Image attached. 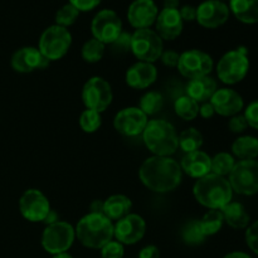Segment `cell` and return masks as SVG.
<instances>
[{"label":"cell","mask_w":258,"mask_h":258,"mask_svg":"<svg viewBox=\"0 0 258 258\" xmlns=\"http://www.w3.org/2000/svg\"><path fill=\"white\" fill-rule=\"evenodd\" d=\"M139 176L144 185L155 193H168L181 183L180 164L170 156H151L140 166Z\"/></svg>","instance_id":"6da1fadb"},{"label":"cell","mask_w":258,"mask_h":258,"mask_svg":"<svg viewBox=\"0 0 258 258\" xmlns=\"http://www.w3.org/2000/svg\"><path fill=\"white\" fill-rule=\"evenodd\" d=\"M193 194L199 204L209 209H223L233 198V190L228 179L217 174L199 178L193 186Z\"/></svg>","instance_id":"7a4b0ae2"},{"label":"cell","mask_w":258,"mask_h":258,"mask_svg":"<svg viewBox=\"0 0 258 258\" xmlns=\"http://www.w3.org/2000/svg\"><path fill=\"white\" fill-rule=\"evenodd\" d=\"M76 238L87 248L101 249L113 238V223L103 213H88L78 221Z\"/></svg>","instance_id":"3957f363"},{"label":"cell","mask_w":258,"mask_h":258,"mask_svg":"<svg viewBox=\"0 0 258 258\" xmlns=\"http://www.w3.org/2000/svg\"><path fill=\"white\" fill-rule=\"evenodd\" d=\"M141 135L146 148L155 156H170L179 148L175 127L165 120H150Z\"/></svg>","instance_id":"277c9868"},{"label":"cell","mask_w":258,"mask_h":258,"mask_svg":"<svg viewBox=\"0 0 258 258\" xmlns=\"http://www.w3.org/2000/svg\"><path fill=\"white\" fill-rule=\"evenodd\" d=\"M248 70V50L246 47H238L222 55L217 64V76L226 85H237L246 78Z\"/></svg>","instance_id":"5b68a950"},{"label":"cell","mask_w":258,"mask_h":258,"mask_svg":"<svg viewBox=\"0 0 258 258\" xmlns=\"http://www.w3.org/2000/svg\"><path fill=\"white\" fill-rule=\"evenodd\" d=\"M131 52L140 62L154 63L164 52L163 39L150 28L136 29L131 34Z\"/></svg>","instance_id":"8992f818"},{"label":"cell","mask_w":258,"mask_h":258,"mask_svg":"<svg viewBox=\"0 0 258 258\" xmlns=\"http://www.w3.org/2000/svg\"><path fill=\"white\" fill-rule=\"evenodd\" d=\"M71 44H72V35L70 30L54 24L48 27L42 33L38 49L50 62L64 57L70 50Z\"/></svg>","instance_id":"52a82bcc"},{"label":"cell","mask_w":258,"mask_h":258,"mask_svg":"<svg viewBox=\"0 0 258 258\" xmlns=\"http://www.w3.org/2000/svg\"><path fill=\"white\" fill-rule=\"evenodd\" d=\"M76 238V232L72 224L58 221L45 227L42 234V246L45 252L58 254L67 252L72 247Z\"/></svg>","instance_id":"ba28073f"},{"label":"cell","mask_w":258,"mask_h":258,"mask_svg":"<svg viewBox=\"0 0 258 258\" xmlns=\"http://www.w3.org/2000/svg\"><path fill=\"white\" fill-rule=\"evenodd\" d=\"M232 190L241 196H254L258 193V161L239 160L232 169L228 179Z\"/></svg>","instance_id":"9c48e42d"},{"label":"cell","mask_w":258,"mask_h":258,"mask_svg":"<svg viewBox=\"0 0 258 258\" xmlns=\"http://www.w3.org/2000/svg\"><path fill=\"white\" fill-rule=\"evenodd\" d=\"M113 100L111 85L102 77H91L82 88V101L88 110L103 112Z\"/></svg>","instance_id":"30bf717a"},{"label":"cell","mask_w":258,"mask_h":258,"mask_svg":"<svg viewBox=\"0 0 258 258\" xmlns=\"http://www.w3.org/2000/svg\"><path fill=\"white\" fill-rule=\"evenodd\" d=\"M213 67V58L201 49H189L183 52L179 55V62L176 66L179 73L189 80L209 76Z\"/></svg>","instance_id":"8fae6325"},{"label":"cell","mask_w":258,"mask_h":258,"mask_svg":"<svg viewBox=\"0 0 258 258\" xmlns=\"http://www.w3.org/2000/svg\"><path fill=\"white\" fill-rule=\"evenodd\" d=\"M91 32L95 39L103 44H111L122 33V22L117 13L103 9L95 15L91 23Z\"/></svg>","instance_id":"7c38bea8"},{"label":"cell","mask_w":258,"mask_h":258,"mask_svg":"<svg viewBox=\"0 0 258 258\" xmlns=\"http://www.w3.org/2000/svg\"><path fill=\"white\" fill-rule=\"evenodd\" d=\"M19 211L23 218L37 223L44 221L50 211V204L42 191L38 189H28L19 199Z\"/></svg>","instance_id":"4fadbf2b"},{"label":"cell","mask_w":258,"mask_h":258,"mask_svg":"<svg viewBox=\"0 0 258 258\" xmlns=\"http://www.w3.org/2000/svg\"><path fill=\"white\" fill-rule=\"evenodd\" d=\"M148 122V116L140 108L126 107L116 113L113 118V127L121 135L134 138L144 133Z\"/></svg>","instance_id":"5bb4252c"},{"label":"cell","mask_w":258,"mask_h":258,"mask_svg":"<svg viewBox=\"0 0 258 258\" xmlns=\"http://www.w3.org/2000/svg\"><path fill=\"white\" fill-rule=\"evenodd\" d=\"M146 232V222L135 213L127 214L113 224V237L122 244H135L144 238Z\"/></svg>","instance_id":"9a60e30c"},{"label":"cell","mask_w":258,"mask_h":258,"mask_svg":"<svg viewBox=\"0 0 258 258\" xmlns=\"http://www.w3.org/2000/svg\"><path fill=\"white\" fill-rule=\"evenodd\" d=\"M229 7L221 0H206L197 8V22L207 29H216L229 19Z\"/></svg>","instance_id":"2e32d148"},{"label":"cell","mask_w":258,"mask_h":258,"mask_svg":"<svg viewBox=\"0 0 258 258\" xmlns=\"http://www.w3.org/2000/svg\"><path fill=\"white\" fill-rule=\"evenodd\" d=\"M12 68L18 73L42 71L49 66V60L35 47H23L15 50L10 59Z\"/></svg>","instance_id":"e0dca14e"},{"label":"cell","mask_w":258,"mask_h":258,"mask_svg":"<svg viewBox=\"0 0 258 258\" xmlns=\"http://www.w3.org/2000/svg\"><path fill=\"white\" fill-rule=\"evenodd\" d=\"M209 102L213 106L214 111L218 115L224 117H232L234 115H238L243 110V98L232 88H219L214 92Z\"/></svg>","instance_id":"ac0fdd59"},{"label":"cell","mask_w":258,"mask_h":258,"mask_svg":"<svg viewBox=\"0 0 258 258\" xmlns=\"http://www.w3.org/2000/svg\"><path fill=\"white\" fill-rule=\"evenodd\" d=\"M158 14L154 0H134L127 9V20L135 29H146L155 24Z\"/></svg>","instance_id":"d6986e66"},{"label":"cell","mask_w":258,"mask_h":258,"mask_svg":"<svg viewBox=\"0 0 258 258\" xmlns=\"http://www.w3.org/2000/svg\"><path fill=\"white\" fill-rule=\"evenodd\" d=\"M184 22L179 9H165L158 14L155 20V32L164 40H174L181 34Z\"/></svg>","instance_id":"ffe728a7"},{"label":"cell","mask_w":258,"mask_h":258,"mask_svg":"<svg viewBox=\"0 0 258 258\" xmlns=\"http://www.w3.org/2000/svg\"><path fill=\"white\" fill-rule=\"evenodd\" d=\"M158 78V70L154 63L136 62L126 71V83L135 90H145L150 87Z\"/></svg>","instance_id":"44dd1931"},{"label":"cell","mask_w":258,"mask_h":258,"mask_svg":"<svg viewBox=\"0 0 258 258\" xmlns=\"http://www.w3.org/2000/svg\"><path fill=\"white\" fill-rule=\"evenodd\" d=\"M211 156L202 150L188 153L181 159V171L191 178H203L211 173Z\"/></svg>","instance_id":"7402d4cb"},{"label":"cell","mask_w":258,"mask_h":258,"mask_svg":"<svg viewBox=\"0 0 258 258\" xmlns=\"http://www.w3.org/2000/svg\"><path fill=\"white\" fill-rule=\"evenodd\" d=\"M217 90V81L211 76H203L189 80L188 85L185 86V95L198 103H203L211 100Z\"/></svg>","instance_id":"603a6c76"},{"label":"cell","mask_w":258,"mask_h":258,"mask_svg":"<svg viewBox=\"0 0 258 258\" xmlns=\"http://www.w3.org/2000/svg\"><path fill=\"white\" fill-rule=\"evenodd\" d=\"M133 208V202L123 194H113L103 202V214L111 221H118L127 214Z\"/></svg>","instance_id":"cb8c5ba5"},{"label":"cell","mask_w":258,"mask_h":258,"mask_svg":"<svg viewBox=\"0 0 258 258\" xmlns=\"http://www.w3.org/2000/svg\"><path fill=\"white\" fill-rule=\"evenodd\" d=\"M221 211L223 214L224 222L232 228L244 229L248 227L251 218H249L248 212L246 211L243 204L239 202H231Z\"/></svg>","instance_id":"d4e9b609"},{"label":"cell","mask_w":258,"mask_h":258,"mask_svg":"<svg viewBox=\"0 0 258 258\" xmlns=\"http://www.w3.org/2000/svg\"><path fill=\"white\" fill-rule=\"evenodd\" d=\"M229 10L244 24L258 23V0H229Z\"/></svg>","instance_id":"484cf974"},{"label":"cell","mask_w":258,"mask_h":258,"mask_svg":"<svg viewBox=\"0 0 258 258\" xmlns=\"http://www.w3.org/2000/svg\"><path fill=\"white\" fill-rule=\"evenodd\" d=\"M232 153L239 160H256L258 158V139L251 135L239 136L232 144Z\"/></svg>","instance_id":"4316f807"},{"label":"cell","mask_w":258,"mask_h":258,"mask_svg":"<svg viewBox=\"0 0 258 258\" xmlns=\"http://www.w3.org/2000/svg\"><path fill=\"white\" fill-rule=\"evenodd\" d=\"M203 134L196 127H189L181 131L180 135H178V143L181 150L185 154L193 153L199 150L203 145Z\"/></svg>","instance_id":"83f0119b"},{"label":"cell","mask_w":258,"mask_h":258,"mask_svg":"<svg viewBox=\"0 0 258 258\" xmlns=\"http://www.w3.org/2000/svg\"><path fill=\"white\" fill-rule=\"evenodd\" d=\"M175 113L184 121H191L199 115V105L197 101L186 95H181L176 97L174 102Z\"/></svg>","instance_id":"f1b7e54d"},{"label":"cell","mask_w":258,"mask_h":258,"mask_svg":"<svg viewBox=\"0 0 258 258\" xmlns=\"http://www.w3.org/2000/svg\"><path fill=\"white\" fill-rule=\"evenodd\" d=\"M181 238H183L184 243L189 244V246H198L206 241L207 237L202 229L199 219H191V221L186 222L185 226L181 229Z\"/></svg>","instance_id":"f546056e"},{"label":"cell","mask_w":258,"mask_h":258,"mask_svg":"<svg viewBox=\"0 0 258 258\" xmlns=\"http://www.w3.org/2000/svg\"><path fill=\"white\" fill-rule=\"evenodd\" d=\"M199 222H201V226L204 234H206V237H208L214 236V234H217L221 231L222 226L224 223V218L223 214H222V211L211 209V211H208L204 214L203 218L199 219Z\"/></svg>","instance_id":"4dcf8cb0"},{"label":"cell","mask_w":258,"mask_h":258,"mask_svg":"<svg viewBox=\"0 0 258 258\" xmlns=\"http://www.w3.org/2000/svg\"><path fill=\"white\" fill-rule=\"evenodd\" d=\"M164 106V97L158 91H149L140 98L139 108L146 116H153L160 112Z\"/></svg>","instance_id":"1f68e13d"},{"label":"cell","mask_w":258,"mask_h":258,"mask_svg":"<svg viewBox=\"0 0 258 258\" xmlns=\"http://www.w3.org/2000/svg\"><path fill=\"white\" fill-rule=\"evenodd\" d=\"M234 165H236V160L232 154L218 153L211 160V173L226 178V175L231 174Z\"/></svg>","instance_id":"d6a6232c"},{"label":"cell","mask_w":258,"mask_h":258,"mask_svg":"<svg viewBox=\"0 0 258 258\" xmlns=\"http://www.w3.org/2000/svg\"><path fill=\"white\" fill-rule=\"evenodd\" d=\"M105 47L106 44H103L100 40L95 39H88L87 42L83 44L82 47V58L85 62L87 63H97L105 55Z\"/></svg>","instance_id":"836d02e7"},{"label":"cell","mask_w":258,"mask_h":258,"mask_svg":"<svg viewBox=\"0 0 258 258\" xmlns=\"http://www.w3.org/2000/svg\"><path fill=\"white\" fill-rule=\"evenodd\" d=\"M102 125V117L101 113L97 111L88 110L86 108L80 116V126L85 133L92 134L96 133Z\"/></svg>","instance_id":"e575fe53"},{"label":"cell","mask_w":258,"mask_h":258,"mask_svg":"<svg viewBox=\"0 0 258 258\" xmlns=\"http://www.w3.org/2000/svg\"><path fill=\"white\" fill-rule=\"evenodd\" d=\"M78 17H80V10L76 9L72 4H66L55 13V24L68 28L75 24Z\"/></svg>","instance_id":"d590c367"},{"label":"cell","mask_w":258,"mask_h":258,"mask_svg":"<svg viewBox=\"0 0 258 258\" xmlns=\"http://www.w3.org/2000/svg\"><path fill=\"white\" fill-rule=\"evenodd\" d=\"M112 52L116 54H125L131 50V34L127 32H122L112 43Z\"/></svg>","instance_id":"8d00e7d4"},{"label":"cell","mask_w":258,"mask_h":258,"mask_svg":"<svg viewBox=\"0 0 258 258\" xmlns=\"http://www.w3.org/2000/svg\"><path fill=\"white\" fill-rule=\"evenodd\" d=\"M125 248L123 244L118 241H110L101 248V257L102 258H123Z\"/></svg>","instance_id":"74e56055"},{"label":"cell","mask_w":258,"mask_h":258,"mask_svg":"<svg viewBox=\"0 0 258 258\" xmlns=\"http://www.w3.org/2000/svg\"><path fill=\"white\" fill-rule=\"evenodd\" d=\"M246 243L248 248L258 256V221L247 227Z\"/></svg>","instance_id":"f35d334b"},{"label":"cell","mask_w":258,"mask_h":258,"mask_svg":"<svg viewBox=\"0 0 258 258\" xmlns=\"http://www.w3.org/2000/svg\"><path fill=\"white\" fill-rule=\"evenodd\" d=\"M244 117L249 127L258 130V100L252 101L244 110Z\"/></svg>","instance_id":"ab89813d"},{"label":"cell","mask_w":258,"mask_h":258,"mask_svg":"<svg viewBox=\"0 0 258 258\" xmlns=\"http://www.w3.org/2000/svg\"><path fill=\"white\" fill-rule=\"evenodd\" d=\"M248 127V123H247L246 117L244 115H234L229 118L228 121V128L231 130V133L233 134H241L243 131H246V128Z\"/></svg>","instance_id":"60d3db41"},{"label":"cell","mask_w":258,"mask_h":258,"mask_svg":"<svg viewBox=\"0 0 258 258\" xmlns=\"http://www.w3.org/2000/svg\"><path fill=\"white\" fill-rule=\"evenodd\" d=\"M101 2L102 0H70V4H72L80 12H90L98 7Z\"/></svg>","instance_id":"b9f144b4"},{"label":"cell","mask_w":258,"mask_h":258,"mask_svg":"<svg viewBox=\"0 0 258 258\" xmlns=\"http://www.w3.org/2000/svg\"><path fill=\"white\" fill-rule=\"evenodd\" d=\"M179 53L175 52V50H164L163 54H161L160 59L161 62H163L164 66H166V67H176L178 66V62H179Z\"/></svg>","instance_id":"7bdbcfd3"},{"label":"cell","mask_w":258,"mask_h":258,"mask_svg":"<svg viewBox=\"0 0 258 258\" xmlns=\"http://www.w3.org/2000/svg\"><path fill=\"white\" fill-rule=\"evenodd\" d=\"M179 14H180L183 22H193L197 19V8H194L193 5H183V7L179 9Z\"/></svg>","instance_id":"ee69618b"},{"label":"cell","mask_w":258,"mask_h":258,"mask_svg":"<svg viewBox=\"0 0 258 258\" xmlns=\"http://www.w3.org/2000/svg\"><path fill=\"white\" fill-rule=\"evenodd\" d=\"M138 258H160V251L154 244H149L139 252Z\"/></svg>","instance_id":"f6af8a7d"},{"label":"cell","mask_w":258,"mask_h":258,"mask_svg":"<svg viewBox=\"0 0 258 258\" xmlns=\"http://www.w3.org/2000/svg\"><path fill=\"white\" fill-rule=\"evenodd\" d=\"M199 113H201V116L203 118H211L213 117L216 111H214L212 103L209 102V101H207V102H203L199 106Z\"/></svg>","instance_id":"bcb514c9"},{"label":"cell","mask_w":258,"mask_h":258,"mask_svg":"<svg viewBox=\"0 0 258 258\" xmlns=\"http://www.w3.org/2000/svg\"><path fill=\"white\" fill-rule=\"evenodd\" d=\"M58 221H59V217H58V214L55 213V212L53 211V209H50L49 213H48V216L45 217V219L43 222H44V223L47 224V226H49V224L55 223V222H58Z\"/></svg>","instance_id":"7dc6e473"},{"label":"cell","mask_w":258,"mask_h":258,"mask_svg":"<svg viewBox=\"0 0 258 258\" xmlns=\"http://www.w3.org/2000/svg\"><path fill=\"white\" fill-rule=\"evenodd\" d=\"M90 213H103V202L93 201L91 204Z\"/></svg>","instance_id":"c3c4849f"},{"label":"cell","mask_w":258,"mask_h":258,"mask_svg":"<svg viewBox=\"0 0 258 258\" xmlns=\"http://www.w3.org/2000/svg\"><path fill=\"white\" fill-rule=\"evenodd\" d=\"M223 258H252L249 254H247L246 252H241V251H234L231 252V253L226 254Z\"/></svg>","instance_id":"681fc988"},{"label":"cell","mask_w":258,"mask_h":258,"mask_svg":"<svg viewBox=\"0 0 258 258\" xmlns=\"http://www.w3.org/2000/svg\"><path fill=\"white\" fill-rule=\"evenodd\" d=\"M180 2L179 0H164V8L165 9H178Z\"/></svg>","instance_id":"f907efd6"},{"label":"cell","mask_w":258,"mask_h":258,"mask_svg":"<svg viewBox=\"0 0 258 258\" xmlns=\"http://www.w3.org/2000/svg\"><path fill=\"white\" fill-rule=\"evenodd\" d=\"M53 258H73L71 256L70 253H67V252H63V253H58V254H54V257Z\"/></svg>","instance_id":"816d5d0a"},{"label":"cell","mask_w":258,"mask_h":258,"mask_svg":"<svg viewBox=\"0 0 258 258\" xmlns=\"http://www.w3.org/2000/svg\"><path fill=\"white\" fill-rule=\"evenodd\" d=\"M221 2H223V0H221Z\"/></svg>","instance_id":"f5cc1de1"}]
</instances>
